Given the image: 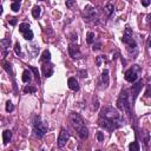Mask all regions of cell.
I'll use <instances>...</instances> for the list:
<instances>
[{"instance_id": "6da1fadb", "label": "cell", "mask_w": 151, "mask_h": 151, "mask_svg": "<svg viewBox=\"0 0 151 151\" xmlns=\"http://www.w3.org/2000/svg\"><path fill=\"white\" fill-rule=\"evenodd\" d=\"M98 124L100 127L105 129L107 131H113L123 125V121L121 118L119 112H118L115 107L104 106L99 113Z\"/></svg>"}, {"instance_id": "7a4b0ae2", "label": "cell", "mask_w": 151, "mask_h": 151, "mask_svg": "<svg viewBox=\"0 0 151 151\" xmlns=\"http://www.w3.org/2000/svg\"><path fill=\"white\" fill-rule=\"evenodd\" d=\"M70 121H71V124L72 126L76 129V131L78 132L79 137L82 139H85V138H88L89 136V130H88V127L85 126L84 124V119H83V117L78 113H76V112H71L70 115Z\"/></svg>"}, {"instance_id": "3957f363", "label": "cell", "mask_w": 151, "mask_h": 151, "mask_svg": "<svg viewBox=\"0 0 151 151\" xmlns=\"http://www.w3.org/2000/svg\"><path fill=\"white\" fill-rule=\"evenodd\" d=\"M122 41L127 46V52L132 58H136L137 53H138V47H137V44H136V40L133 39L132 37V30L130 27H126L125 31H124V34H123V38H122Z\"/></svg>"}, {"instance_id": "277c9868", "label": "cell", "mask_w": 151, "mask_h": 151, "mask_svg": "<svg viewBox=\"0 0 151 151\" xmlns=\"http://www.w3.org/2000/svg\"><path fill=\"white\" fill-rule=\"evenodd\" d=\"M129 96H127V91L126 90H123L118 97V100H117V106L118 109L121 111H125L129 117H131V104L129 102Z\"/></svg>"}, {"instance_id": "5b68a950", "label": "cell", "mask_w": 151, "mask_h": 151, "mask_svg": "<svg viewBox=\"0 0 151 151\" xmlns=\"http://www.w3.org/2000/svg\"><path fill=\"white\" fill-rule=\"evenodd\" d=\"M33 130L39 138H42L49 130V125L46 122H42L39 116H36L33 121Z\"/></svg>"}, {"instance_id": "8992f818", "label": "cell", "mask_w": 151, "mask_h": 151, "mask_svg": "<svg viewBox=\"0 0 151 151\" xmlns=\"http://www.w3.org/2000/svg\"><path fill=\"white\" fill-rule=\"evenodd\" d=\"M142 72V69L139 67L138 65H133L130 70H127L125 72V80L129 82V83H135L138 77H139V74H141Z\"/></svg>"}, {"instance_id": "52a82bcc", "label": "cell", "mask_w": 151, "mask_h": 151, "mask_svg": "<svg viewBox=\"0 0 151 151\" xmlns=\"http://www.w3.org/2000/svg\"><path fill=\"white\" fill-rule=\"evenodd\" d=\"M83 17L85 20H88V21H94L97 19V11L94 7H92L91 5H88V6H85L84 11H83Z\"/></svg>"}, {"instance_id": "ba28073f", "label": "cell", "mask_w": 151, "mask_h": 151, "mask_svg": "<svg viewBox=\"0 0 151 151\" xmlns=\"http://www.w3.org/2000/svg\"><path fill=\"white\" fill-rule=\"evenodd\" d=\"M19 32L20 33H23V36L26 40L33 39V32H32V30L30 28V25L27 23H21L19 25Z\"/></svg>"}, {"instance_id": "9c48e42d", "label": "cell", "mask_w": 151, "mask_h": 151, "mask_svg": "<svg viewBox=\"0 0 151 151\" xmlns=\"http://www.w3.org/2000/svg\"><path fill=\"white\" fill-rule=\"evenodd\" d=\"M139 137H141L142 146H143L144 151H148V149H149V142H150V135H149V132H146L145 130H141V131H139Z\"/></svg>"}, {"instance_id": "30bf717a", "label": "cell", "mask_w": 151, "mask_h": 151, "mask_svg": "<svg viewBox=\"0 0 151 151\" xmlns=\"http://www.w3.org/2000/svg\"><path fill=\"white\" fill-rule=\"evenodd\" d=\"M69 138H70V133L63 129V130L60 131V133H59V137H58V146L64 148L66 145V142L69 141Z\"/></svg>"}, {"instance_id": "8fae6325", "label": "cell", "mask_w": 151, "mask_h": 151, "mask_svg": "<svg viewBox=\"0 0 151 151\" xmlns=\"http://www.w3.org/2000/svg\"><path fill=\"white\" fill-rule=\"evenodd\" d=\"M69 55L73 58V59H78L82 57V52L79 50V46L76 44H70L69 45Z\"/></svg>"}, {"instance_id": "7c38bea8", "label": "cell", "mask_w": 151, "mask_h": 151, "mask_svg": "<svg viewBox=\"0 0 151 151\" xmlns=\"http://www.w3.org/2000/svg\"><path fill=\"white\" fill-rule=\"evenodd\" d=\"M41 70H42V73L44 76L47 78V77H51L53 74V71H55V67L51 63H42V66H41Z\"/></svg>"}, {"instance_id": "4fadbf2b", "label": "cell", "mask_w": 151, "mask_h": 151, "mask_svg": "<svg viewBox=\"0 0 151 151\" xmlns=\"http://www.w3.org/2000/svg\"><path fill=\"white\" fill-rule=\"evenodd\" d=\"M143 82L142 80H139L136 85H132V103H135V100H136V98H137V96L139 94V92H141V90L143 89Z\"/></svg>"}, {"instance_id": "5bb4252c", "label": "cell", "mask_w": 151, "mask_h": 151, "mask_svg": "<svg viewBox=\"0 0 151 151\" xmlns=\"http://www.w3.org/2000/svg\"><path fill=\"white\" fill-rule=\"evenodd\" d=\"M109 82H110V78H109V70H104L102 72V77H100V88L102 89H106L109 86Z\"/></svg>"}, {"instance_id": "9a60e30c", "label": "cell", "mask_w": 151, "mask_h": 151, "mask_svg": "<svg viewBox=\"0 0 151 151\" xmlns=\"http://www.w3.org/2000/svg\"><path fill=\"white\" fill-rule=\"evenodd\" d=\"M67 84H69L70 90H72V91H78V90H79V84H78V80L76 79L74 77L69 78Z\"/></svg>"}, {"instance_id": "2e32d148", "label": "cell", "mask_w": 151, "mask_h": 151, "mask_svg": "<svg viewBox=\"0 0 151 151\" xmlns=\"http://www.w3.org/2000/svg\"><path fill=\"white\" fill-rule=\"evenodd\" d=\"M113 11H115L113 4L107 3V4L105 5V7H104V12L106 13V16H107V17H111V16L113 14Z\"/></svg>"}, {"instance_id": "e0dca14e", "label": "cell", "mask_w": 151, "mask_h": 151, "mask_svg": "<svg viewBox=\"0 0 151 151\" xmlns=\"http://www.w3.org/2000/svg\"><path fill=\"white\" fill-rule=\"evenodd\" d=\"M12 139V131L9 130H5L3 132V141H4V144H8V142H11Z\"/></svg>"}, {"instance_id": "ac0fdd59", "label": "cell", "mask_w": 151, "mask_h": 151, "mask_svg": "<svg viewBox=\"0 0 151 151\" xmlns=\"http://www.w3.org/2000/svg\"><path fill=\"white\" fill-rule=\"evenodd\" d=\"M0 44H1V47H3V50H4V56H6V55H7L6 50L11 46V39H9V38H7V39H1Z\"/></svg>"}, {"instance_id": "d6986e66", "label": "cell", "mask_w": 151, "mask_h": 151, "mask_svg": "<svg viewBox=\"0 0 151 151\" xmlns=\"http://www.w3.org/2000/svg\"><path fill=\"white\" fill-rule=\"evenodd\" d=\"M21 79H23L24 83H30L32 80V73L30 70H25L23 72V77H21Z\"/></svg>"}, {"instance_id": "ffe728a7", "label": "cell", "mask_w": 151, "mask_h": 151, "mask_svg": "<svg viewBox=\"0 0 151 151\" xmlns=\"http://www.w3.org/2000/svg\"><path fill=\"white\" fill-rule=\"evenodd\" d=\"M40 60H41V63H50V60H51V52L49 50H45L44 52H42Z\"/></svg>"}, {"instance_id": "44dd1931", "label": "cell", "mask_w": 151, "mask_h": 151, "mask_svg": "<svg viewBox=\"0 0 151 151\" xmlns=\"http://www.w3.org/2000/svg\"><path fill=\"white\" fill-rule=\"evenodd\" d=\"M41 14V7L40 6H34L33 9H32V16H33V18L38 19Z\"/></svg>"}, {"instance_id": "7402d4cb", "label": "cell", "mask_w": 151, "mask_h": 151, "mask_svg": "<svg viewBox=\"0 0 151 151\" xmlns=\"http://www.w3.org/2000/svg\"><path fill=\"white\" fill-rule=\"evenodd\" d=\"M20 1L19 0H16V1H13L12 4H11V9L13 11V12H19V9H20Z\"/></svg>"}, {"instance_id": "603a6c76", "label": "cell", "mask_w": 151, "mask_h": 151, "mask_svg": "<svg viewBox=\"0 0 151 151\" xmlns=\"http://www.w3.org/2000/svg\"><path fill=\"white\" fill-rule=\"evenodd\" d=\"M86 41H88V44L92 45L94 42V33L93 32H88V34H86Z\"/></svg>"}, {"instance_id": "cb8c5ba5", "label": "cell", "mask_w": 151, "mask_h": 151, "mask_svg": "<svg viewBox=\"0 0 151 151\" xmlns=\"http://www.w3.org/2000/svg\"><path fill=\"white\" fill-rule=\"evenodd\" d=\"M25 93H34L36 91H37V88L36 86H30V85H26L25 88H24V90H23Z\"/></svg>"}, {"instance_id": "d4e9b609", "label": "cell", "mask_w": 151, "mask_h": 151, "mask_svg": "<svg viewBox=\"0 0 151 151\" xmlns=\"http://www.w3.org/2000/svg\"><path fill=\"white\" fill-rule=\"evenodd\" d=\"M129 150L130 151H139V143L138 142H132L129 145Z\"/></svg>"}, {"instance_id": "484cf974", "label": "cell", "mask_w": 151, "mask_h": 151, "mask_svg": "<svg viewBox=\"0 0 151 151\" xmlns=\"http://www.w3.org/2000/svg\"><path fill=\"white\" fill-rule=\"evenodd\" d=\"M3 65H4L3 67L7 71V73H8V74H9V73H11V76L13 74V73H12V67H11V64H9V63H7V61H5V60H4V61H3Z\"/></svg>"}, {"instance_id": "4316f807", "label": "cell", "mask_w": 151, "mask_h": 151, "mask_svg": "<svg viewBox=\"0 0 151 151\" xmlns=\"http://www.w3.org/2000/svg\"><path fill=\"white\" fill-rule=\"evenodd\" d=\"M13 110H14V105L12 104V102H11V100H8L6 103V111L7 112H12Z\"/></svg>"}, {"instance_id": "83f0119b", "label": "cell", "mask_w": 151, "mask_h": 151, "mask_svg": "<svg viewBox=\"0 0 151 151\" xmlns=\"http://www.w3.org/2000/svg\"><path fill=\"white\" fill-rule=\"evenodd\" d=\"M31 69V71H33L34 72V76H36V78H37V80H38V84H40V74H39V72H38V70L36 69V67H30Z\"/></svg>"}, {"instance_id": "f1b7e54d", "label": "cell", "mask_w": 151, "mask_h": 151, "mask_svg": "<svg viewBox=\"0 0 151 151\" xmlns=\"http://www.w3.org/2000/svg\"><path fill=\"white\" fill-rule=\"evenodd\" d=\"M14 51H16V53H17L18 56L21 55V49H20V44H19V42H16V45H14Z\"/></svg>"}, {"instance_id": "f546056e", "label": "cell", "mask_w": 151, "mask_h": 151, "mask_svg": "<svg viewBox=\"0 0 151 151\" xmlns=\"http://www.w3.org/2000/svg\"><path fill=\"white\" fill-rule=\"evenodd\" d=\"M105 58H104V56H99V57H97V59H96V63H97V66H100L102 65V63H103V60H104Z\"/></svg>"}, {"instance_id": "4dcf8cb0", "label": "cell", "mask_w": 151, "mask_h": 151, "mask_svg": "<svg viewBox=\"0 0 151 151\" xmlns=\"http://www.w3.org/2000/svg\"><path fill=\"white\" fill-rule=\"evenodd\" d=\"M97 139H98V142H103V141H104V135H103V132H97Z\"/></svg>"}, {"instance_id": "1f68e13d", "label": "cell", "mask_w": 151, "mask_h": 151, "mask_svg": "<svg viewBox=\"0 0 151 151\" xmlns=\"http://www.w3.org/2000/svg\"><path fill=\"white\" fill-rule=\"evenodd\" d=\"M17 21H18V20H17V18H14V17H12V18H8V23H9L11 25H13V26L17 24Z\"/></svg>"}, {"instance_id": "d6a6232c", "label": "cell", "mask_w": 151, "mask_h": 151, "mask_svg": "<svg viewBox=\"0 0 151 151\" xmlns=\"http://www.w3.org/2000/svg\"><path fill=\"white\" fill-rule=\"evenodd\" d=\"M86 74H88V72H86L85 70H82V71H79V76L82 78H85L86 77Z\"/></svg>"}, {"instance_id": "836d02e7", "label": "cell", "mask_w": 151, "mask_h": 151, "mask_svg": "<svg viewBox=\"0 0 151 151\" xmlns=\"http://www.w3.org/2000/svg\"><path fill=\"white\" fill-rule=\"evenodd\" d=\"M145 97H151V86H148V90L145 92Z\"/></svg>"}, {"instance_id": "e575fe53", "label": "cell", "mask_w": 151, "mask_h": 151, "mask_svg": "<svg viewBox=\"0 0 151 151\" xmlns=\"http://www.w3.org/2000/svg\"><path fill=\"white\" fill-rule=\"evenodd\" d=\"M100 46H102V45H100V42H98V44L93 45V47H92V49H93V51H97V50H100Z\"/></svg>"}, {"instance_id": "d590c367", "label": "cell", "mask_w": 151, "mask_h": 151, "mask_svg": "<svg viewBox=\"0 0 151 151\" xmlns=\"http://www.w3.org/2000/svg\"><path fill=\"white\" fill-rule=\"evenodd\" d=\"M150 3H151V1H149V0H142V5H143V6H145V7H146V6H149V5H150Z\"/></svg>"}, {"instance_id": "8d00e7d4", "label": "cell", "mask_w": 151, "mask_h": 151, "mask_svg": "<svg viewBox=\"0 0 151 151\" xmlns=\"http://www.w3.org/2000/svg\"><path fill=\"white\" fill-rule=\"evenodd\" d=\"M73 4H74V1H66V6L67 7H71Z\"/></svg>"}, {"instance_id": "74e56055", "label": "cell", "mask_w": 151, "mask_h": 151, "mask_svg": "<svg viewBox=\"0 0 151 151\" xmlns=\"http://www.w3.org/2000/svg\"><path fill=\"white\" fill-rule=\"evenodd\" d=\"M93 107H94V110H97V109H98V100H97V99H96V103H94Z\"/></svg>"}, {"instance_id": "f35d334b", "label": "cell", "mask_w": 151, "mask_h": 151, "mask_svg": "<svg viewBox=\"0 0 151 151\" xmlns=\"http://www.w3.org/2000/svg\"><path fill=\"white\" fill-rule=\"evenodd\" d=\"M71 39H72V40H77V34H76V36L72 34V38H71Z\"/></svg>"}, {"instance_id": "ab89813d", "label": "cell", "mask_w": 151, "mask_h": 151, "mask_svg": "<svg viewBox=\"0 0 151 151\" xmlns=\"http://www.w3.org/2000/svg\"><path fill=\"white\" fill-rule=\"evenodd\" d=\"M149 47H150V49H151V39H150V40H149Z\"/></svg>"}, {"instance_id": "60d3db41", "label": "cell", "mask_w": 151, "mask_h": 151, "mask_svg": "<svg viewBox=\"0 0 151 151\" xmlns=\"http://www.w3.org/2000/svg\"><path fill=\"white\" fill-rule=\"evenodd\" d=\"M148 19H149V21H151V14H150V16L148 17Z\"/></svg>"}, {"instance_id": "b9f144b4", "label": "cell", "mask_w": 151, "mask_h": 151, "mask_svg": "<svg viewBox=\"0 0 151 151\" xmlns=\"http://www.w3.org/2000/svg\"><path fill=\"white\" fill-rule=\"evenodd\" d=\"M96 151H102V150H96Z\"/></svg>"}]
</instances>
